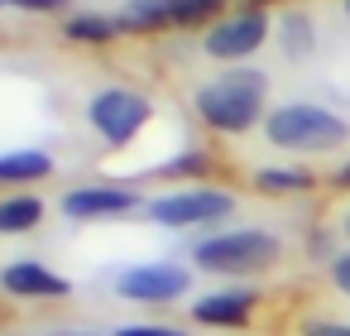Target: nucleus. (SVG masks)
<instances>
[{
    "label": "nucleus",
    "mask_w": 350,
    "mask_h": 336,
    "mask_svg": "<svg viewBox=\"0 0 350 336\" xmlns=\"http://www.w3.org/2000/svg\"><path fill=\"white\" fill-rule=\"evenodd\" d=\"M345 235H350V216H345Z\"/></svg>",
    "instance_id": "obj_22"
},
{
    "label": "nucleus",
    "mask_w": 350,
    "mask_h": 336,
    "mask_svg": "<svg viewBox=\"0 0 350 336\" xmlns=\"http://www.w3.org/2000/svg\"><path fill=\"white\" fill-rule=\"evenodd\" d=\"M336 188H350V164H345V168L336 173Z\"/></svg>",
    "instance_id": "obj_21"
},
{
    "label": "nucleus",
    "mask_w": 350,
    "mask_h": 336,
    "mask_svg": "<svg viewBox=\"0 0 350 336\" xmlns=\"http://www.w3.org/2000/svg\"><path fill=\"white\" fill-rule=\"evenodd\" d=\"M116 34V20H101V15H72L68 20V39L72 44H106Z\"/></svg>",
    "instance_id": "obj_14"
},
{
    "label": "nucleus",
    "mask_w": 350,
    "mask_h": 336,
    "mask_svg": "<svg viewBox=\"0 0 350 336\" xmlns=\"http://www.w3.org/2000/svg\"><path fill=\"white\" fill-rule=\"evenodd\" d=\"M5 5H20V10H39L44 15V10H58L63 0H5Z\"/></svg>",
    "instance_id": "obj_20"
},
{
    "label": "nucleus",
    "mask_w": 350,
    "mask_h": 336,
    "mask_svg": "<svg viewBox=\"0 0 350 336\" xmlns=\"http://www.w3.org/2000/svg\"><path fill=\"white\" fill-rule=\"evenodd\" d=\"M254 302H259L254 288H221V293L197 298L192 317H197L202 326H245L250 312H254Z\"/></svg>",
    "instance_id": "obj_10"
},
{
    "label": "nucleus",
    "mask_w": 350,
    "mask_h": 336,
    "mask_svg": "<svg viewBox=\"0 0 350 336\" xmlns=\"http://www.w3.org/2000/svg\"><path fill=\"white\" fill-rule=\"evenodd\" d=\"M345 15H350V0H345Z\"/></svg>",
    "instance_id": "obj_23"
},
{
    "label": "nucleus",
    "mask_w": 350,
    "mask_h": 336,
    "mask_svg": "<svg viewBox=\"0 0 350 336\" xmlns=\"http://www.w3.org/2000/svg\"><path fill=\"white\" fill-rule=\"evenodd\" d=\"M254 183H259L264 192H302V188H312L307 173H288V168H264Z\"/></svg>",
    "instance_id": "obj_16"
},
{
    "label": "nucleus",
    "mask_w": 350,
    "mask_h": 336,
    "mask_svg": "<svg viewBox=\"0 0 350 336\" xmlns=\"http://www.w3.org/2000/svg\"><path fill=\"white\" fill-rule=\"evenodd\" d=\"M283 49H288V58H307L312 53V20L307 15H288L283 20Z\"/></svg>",
    "instance_id": "obj_15"
},
{
    "label": "nucleus",
    "mask_w": 350,
    "mask_h": 336,
    "mask_svg": "<svg viewBox=\"0 0 350 336\" xmlns=\"http://www.w3.org/2000/svg\"><path fill=\"white\" fill-rule=\"evenodd\" d=\"M264 135H269V144H278L288 154H321V149H340L350 125L336 111H326V106L293 101V106H278L264 120Z\"/></svg>",
    "instance_id": "obj_1"
},
{
    "label": "nucleus",
    "mask_w": 350,
    "mask_h": 336,
    "mask_svg": "<svg viewBox=\"0 0 350 336\" xmlns=\"http://www.w3.org/2000/svg\"><path fill=\"white\" fill-rule=\"evenodd\" d=\"M192 259L211 274H259L278 259V235L269 231H226V235H211L192 250Z\"/></svg>",
    "instance_id": "obj_3"
},
{
    "label": "nucleus",
    "mask_w": 350,
    "mask_h": 336,
    "mask_svg": "<svg viewBox=\"0 0 350 336\" xmlns=\"http://www.w3.org/2000/svg\"><path fill=\"white\" fill-rule=\"evenodd\" d=\"M264 87H269L264 73H245V68L226 73V77H216L197 92V111H202L206 125H216L226 135H245L264 111Z\"/></svg>",
    "instance_id": "obj_2"
},
{
    "label": "nucleus",
    "mask_w": 350,
    "mask_h": 336,
    "mask_svg": "<svg viewBox=\"0 0 350 336\" xmlns=\"http://www.w3.org/2000/svg\"><path fill=\"white\" fill-rule=\"evenodd\" d=\"M0 283H5L15 298H63V293H68V279H63V274H53L49 264H34V259L5 264Z\"/></svg>",
    "instance_id": "obj_11"
},
{
    "label": "nucleus",
    "mask_w": 350,
    "mask_h": 336,
    "mask_svg": "<svg viewBox=\"0 0 350 336\" xmlns=\"http://www.w3.org/2000/svg\"><path fill=\"white\" fill-rule=\"evenodd\" d=\"M226 0H130L120 25L125 29H168V25H197L216 15Z\"/></svg>",
    "instance_id": "obj_8"
},
{
    "label": "nucleus",
    "mask_w": 350,
    "mask_h": 336,
    "mask_svg": "<svg viewBox=\"0 0 350 336\" xmlns=\"http://www.w3.org/2000/svg\"><path fill=\"white\" fill-rule=\"evenodd\" d=\"M53 173V159L44 149H15V154H0V183H39Z\"/></svg>",
    "instance_id": "obj_12"
},
{
    "label": "nucleus",
    "mask_w": 350,
    "mask_h": 336,
    "mask_svg": "<svg viewBox=\"0 0 350 336\" xmlns=\"http://www.w3.org/2000/svg\"><path fill=\"white\" fill-rule=\"evenodd\" d=\"M264 39H269V15L264 10H240V15H226L221 25H211L202 49L211 58L235 63V58H250L254 49H264Z\"/></svg>",
    "instance_id": "obj_6"
},
{
    "label": "nucleus",
    "mask_w": 350,
    "mask_h": 336,
    "mask_svg": "<svg viewBox=\"0 0 350 336\" xmlns=\"http://www.w3.org/2000/svg\"><path fill=\"white\" fill-rule=\"evenodd\" d=\"M130 207H135V192H125V188H72V192H63V216H72V221L125 216Z\"/></svg>",
    "instance_id": "obj_9"
},
{
    "label": "nucleus",
    "mask_w": 350,
    "mask_h": 336,
    "mask_svg": "<svg viewBox=\"0 0 350 336\" xmlns=\"http://www.w3.org/2000/svg\"><path fill=\"white\" fill-rule=\"evenodd\" d=\"M149 116H154V106H149L139 92H125V87H111V92L92 96V111H87L92 130H96L106 144H130V140L144 130Z\"/></svg>",
    "instance_id": "obj_4"
},
{
    "label": "nucleus",
    "mask_w": 350,
    "mask_h": 336,
    "mask_svg": "<svg viewBox=\"0 0 350 336\" xmlns=\"http://www.w3.org/2000/svg\"><path fill=\"white\" fill-rule=\"evenodd\" d=\"M187 283H192V274L178 264H135L116 279V293L130 302H173L187 293Z\"/></svg>",
    "instance_id": "obj_7"
},
{
    "label": "nucleus",
    "mask_w": 350,
    "mask_h": 336,
    "mask_svg": "<svg viewBox=\"0 0 350 336\" xmlns=\"http://www.w3.org/2000/svg\"><path fill=\"white\" fill-rule=\"evenodd\" d=\"M331 279H336V288H340V293H350V255H340V259L331 264Z\"/></svg>",
    "instance_id": "obj_18"
},
{
    "label": "nucleus",
    "mask_w": 350,
    "mask_h": 336,
    "mask_svg": "<svg viewBox=\"0 0 350 336\" xmlns=\"http://www.w3.org/2000/svg\"><path fill=\"white\" fill-rule=\"evenodd\" d=\"M44 221V202L39 197H5L0 202V231L15 235V231H29Z\"/></svg>",
    "instance_id": "obj_13"
},
{
    "label": "nucleus",
    "mask_w": 350,
    "mask_h": 336,
    "mask_svg": "<svg viewBox=\"0 0 350 336\" xmlns=\"http://www.w3.org/2000/svg\"><path fill=\"white\" fill-rule=\"evenodd\" d=\"M230 197L216 192V188H178V192H163L149 202V221L159 226H206V221H221L230 216Z\"/></svg>",
    "instance_id": "obj_5"
},
{
    "label": "nucleus",
    "mask_w": 350,
    "mask_h": 336,
    "mask_svg": "<svg viewBox=\"0 0 350 336\" xmlns=\"http://www.w3.org/2000/svg\"><path fill=\"white\" fill-rule=\"evenodd\" d=\"M116 336H187V331H178V326H125Z\"/></svg>",
    "instance_id": "obj_17"
},
{
    "label": "nucleus",
    "mask_w": 350,
    "mask_h": 336,
    "mask_svg": "<svg viewBox=\"0 0 350 336\" xmlns=\"http://www.w3.org/2000/svg\"><path fill=\"white\" fill-rule=\"evenodd\" d=\"M307 336H350V326H340V322H312Z\"/></svg>",
    "instance_id": "obj_19"
}]
</instances>
